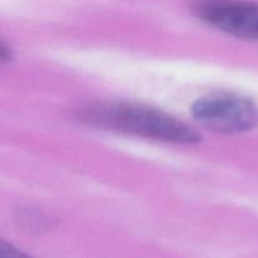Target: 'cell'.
Instances as JSON below:
<instances>
[{
  "instance_id": "obj_3",
  "label": "cell",
  "mask_w": 258,
  "mask_h": 258,
  "mask_svg": "<svg viewBox=\"0 0 258 258\" xmlns=\"http://www.w3.org/2000/svg\"><path fill=\"white\" fill-rule=\"evenodd\" d=\"M191 10L211 27L243 39L258 40V3L246 0H194Z\"/></svg>"
},
{
  "instance_id": "obj_1",
  "label": "cell",
  "mask_w": 258,
  "mask_h": 258,
  "mask_svg": "<svg viewBox=\"0 0 258 258\" xmlns=\"http://www.w3.org/2000/svg\"><path fill=\"white\" fill-rule=\"evenodd\" d=\"M77 118L90 126L179 145H193L202 140L188 123L144 103H97L80 111Z\"/></svg>"
},
{
  "instance_id": "obj_2",
  "label": "cell",
  "mask_w": 258,
  "mask_h": 258,
  "mask_svg": "<svg viewBox=\"0 0 258 258\" xmlns=\"http://www.w3.org/2000/svg\"><path fill=\"white\" fill-rule=\"evenodd\" d=\"M198 125L219 134H242L258 125V106L251 98L232 92H217L191 105Z\"/></svg>"
},
{
  "instance_id": "obj_4",
  "label": "cell",
  "mask_w": 258,
  "mask_h": 258,
  "mask_svg": "<svg viewBox=\"0 0 258 258\" xmlns=\"http://www.w3.org/2000/svg\"><path fill=\"white\" fill-rule=\"evenodd\" d=\"M23 256H25L23 252L12 247L9 243H5V242L0 243V257L2 258H19Z\"/></svg>"
},
{
  "instance_id": "obj_5",
  "label": "cell",
  "mask_w": 258,
  "mask_h": 258,
  "mask_svg": "<svg viewBox=\"0 0 258 258\" xmlns=\"http://www.w3.org/2000/svg\"><path fill=\"white\" fill-rule=\"evenodd\" d=\"M13 57H14V50H13L12 45L8 44L5 40H3L2 50H0V59H2V63L5 64V63L10 62L13 59Z\"/></svg>"
}]
</instances>
